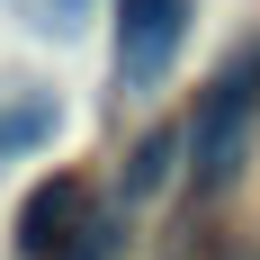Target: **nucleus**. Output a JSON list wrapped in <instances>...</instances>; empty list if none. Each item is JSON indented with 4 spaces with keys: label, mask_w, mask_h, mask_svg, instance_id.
Returning <instances> with one entry per match:
<instances>
[{
    "label": "nucleus",
    "mask_w": 260,
    "mask_h": 260,
    "mask_svg": "<svg viewBox=\"0 0 260 260\" xmlns=\"http://www.w3.org/2000/svg\"><path fill=\"white\" fill-rule=\"evenodd\" d=\"M251 117H260V45L242 54V63H224V72L207 81L198 117H188V180H198V198H224V188L242 180V161H251Z\"/></svg>",
    "instance_id": "f257e3e1"
},
{
    "label": "nucleus",
    "mask_w": 260,
    "mask_h": 260,
    "mask_svg": "<svg viewBox=\"0 0 260 260\" xmlns=\"http://www.w3.org/2000/svg\"><path fill=\"white\" fill-rule=\"evenodd\" d=\"M188 9L198 0H117V81L126 90H161V72L180 63Z\"/></svg>",
    "instance_id": "f03ea898"
},
{
    "label": "nucleus",
    "mask_w": 260,
    "mask_h": 260,
    "mask_svg": "<svg viewBox=\"0 0 260 260\" xmlns=\"http://www.w3.org/2000/svg\"><path fill=\"white\" fill-rule=\"evenodd\" d=\"M90 215H99V207H90V180L54 171V180L18 207V260H63L81 234H90Z\"/></svg>",
    "instance_id": "7ed1b4c3"
},
{
    "label": "nucleus",
    "mask_w": 260,
    "mask_h": 260,
    "mask_svg": "<svg viewBox=\"0 0 260 260\" xmlns=\"http://www.w3.org/2000/svg\"><path fill=\"white\" fill-rule=\"evenodd\" d=\"M54 135H63V99L54 90H9L0 99V171L27 161V153H45Z\"/></svg>",
    "instance_id": "20e7f679"
},
{
    "label": "nucleus",
    "mask_w": 260,
    "mask_h": 260,
    "mask_svg": "<svg viewBox=\"0 0 260 260\" xmlns=\"http://www.w3.org/2000/svg\"><path fill=\"white\" fill-rule=\"evenodd\" d=\"M180 144H188L180 126H153V135H144V144L126 153V180H117V188H126V198H153V188L171 180V161H180Z\"/></svg>",
    "instance_id": "39448f33"
},
{
    "label": "nucleus",
    "mask_w": 260,
    "mask_h": 260,
    "mask_svg": "<svg viewBox=\"0 0 260 260\" xmlns=\"http://www.w3.org/2000/svg\"><path fill=\"white\" fill-rule=\"evenodd\" d=\"M81 18H90V0H45L36 27H45V36H81Z\"/></svg>",
    "instance_id": "423d86ee"
}]
</instances>
